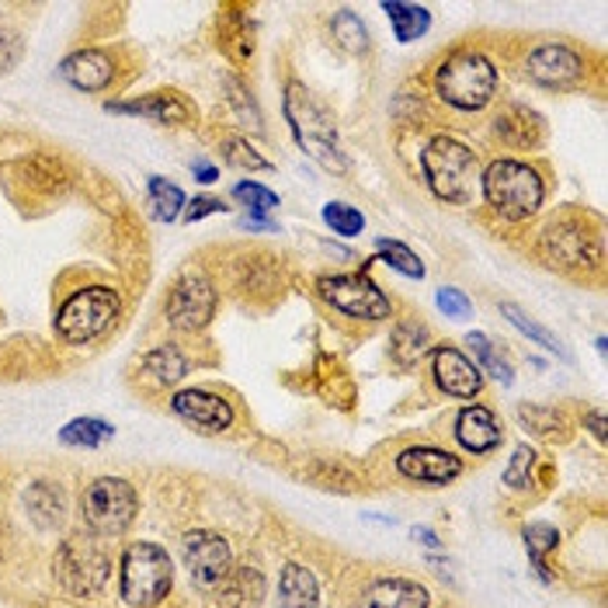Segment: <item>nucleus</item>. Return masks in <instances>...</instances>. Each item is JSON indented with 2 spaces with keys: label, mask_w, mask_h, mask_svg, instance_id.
Segmentation results:
<instances>
[{
  "label": "nucleus",
  "mask_w": 608,
  "mask_h": 608,
  "mask_svg": "<svg viewBox=\"0 0 608 608\" xmlns=\"http://www.w3.org/2000/svg\"><path fill=\"white\" fill-rule=\"evenodd\" d=\"M286 122L296 136L299 150H307V157L323 163L327 171H338V175L348 171V153L341 150V140H338V122L330 119L327 104L313 91L296 84V80H289L286 88Z\"/></svg>",
  "instance_id": "1"
},
{
  "label": "nucleus",
  "mask_w": 608,
  "mask_h": 608,
  "mask_svg": "<svg viewBox=\"0 0 608 608\" xmlns=\"http://www.w3.org/2000/svg\"><path fill=\"white\" fill-rule=\"evenodd\" d=\"M480 191L497 216L508 219V223H518V219H529L539 212L546 185L532 163L515 157H497L480 175Z\"/></svg>",
  "instance_id": "2"
},
{
  "label": "nucleus",
  "mask_w": 608,
  "mask_h": 608,
  "mask_svg": "<svg viewBox=\"0 0 608 608\" xmlns=\"http://www.w3.org/2000/svg\"><path fill=\"white\" fill-rule=\"evenodd\" d=\"M435 91L456 112H480L497 94V67L480 49H459L438 63Z\"/></svg>",
  "instance_id": "3"
},
{
  "label": "nucleus",
  "mask_w": 608,
  "mask_h": 608,
  "mask_svg": "<svg viewBox=\"0 0 608 608\" xmlns=\"http://www.w3.org/2000/svg\"><path fill=\"white\" fill-rule=\"evenodd\" d=\"M421 171L431 188V196L441 202H469L480 185V163L477 153L456 136H431L421 153Z\"/></svg>",
  "instance_id": "4"
},
{
  "label": "nucleus",
  "mask_w": 608,
  "mask_h": 608,
  "mask_svg": "<svg viewBox=\"0 0 608 608\" xmlns=\"http://www.w3.org/2000/svg\"><path fill=\"white\" fill-rule=\"evenodd\" d=\"M171 557L168 549H160L157 542H132L122 552L119 567V588L126 605L132 608H153L168 598L171 591Z\"/></svg>",
  "instance_id": "5"
},
{
  "label": "nucleus",
  "mask_w": 608,
  "mask_h": 608,
  "mask_svg": "<svg viewBox=\"0 0 608 608\" xmlns=\"http://www.w3.org/2000/svg\"><path fill=\"white\" fill-rule=\"evenodd\" d=\"M119 310H122V299L116 289L108 286L77 289L57 313V335L67 345H91L116 323Z\"/></svg>",
  "instance_id": "6"
},
{
  "label": "nucleus",
  "mask_w": 608,
  "mask_h": 608,
  "mask_svg": "<svg viewBox=\"0 0 608 608\" xmlns=\"http://www.w3.org/2000/svg\"><path fill=\"white\" fill-rule=\"evenodd\" d=\"M80 511H84L88 529L98 536H122L129 525L136 521V511H140V497H136L132 484L119 480V477H101L84 490V501H80Z\"/></svg>",
  "instance_id": "7"
},
{
  "label": "nucleus",
  "mask_w": 608,
  "mask_h": 608,
  "mask_svg": "<svg viewBox=\"0 0 608 608\" xmlns=\"http://www.w3.org/2000/svg\"><path fill=\"white\" fill-rule=\"evenodd\" d=\"M317 292L327 307H335L338 313L351 320H386L393 310V302L386 299V292L369 279V275H320Z\"/></svg>",
  "instance_id": "8"
},
{
  "label": "nucleus",
  "mask_w": 608,
  "mask_h": 608,
  "mask_svg": "<svg viewBox=\"0 0 608 608\" xmlns=\"http://www.w3.org/2000/svg\"><path fill=\"white\" fill-rule=\"evenodd\" d=\"M216 313V289L202 271H185L168 292V320L175 330L196 335L206 330Z\"/></svg>",
  "instance_id": "9"
},
{
  "label": "nucleus",
  "mask_w": 608,
  "mask_h": 608,
  "mask_svg": "<svg viewBox=\"0 0 608 608\" xmlns=\"http://www.w3.org/2000/svg\"><path fill=\"white\" fill-rule=\"evenodd\" d=\"M57 574L70 595H94L108 580V557L101 546H94L84 536H73L63 542L57 557Z\"/></svg>",
  "instance_id": "10"
},
{
  "label": "nucleus",
  "mask_w": 608,
  "mask_h": 608,
  "mask_svg": "<svg viewBox=\"0 0 608 608\" xmlns=\"http://www.w3.org/2000/svg\"><path fill=\"white\" fill-rule=\"evenodd\" d=\"M181 557H185L191 580L202 588H216L230 577V542L219 532L191 529L181 539Z\"/></svg>",
  "instance_id": "11"
},
{
  "label": "nucleus",
  "mask_w": 608,
  "mask_h": 608,
  "mask_svg": "<svg viewBox=\"0 0 608 608\" xmlns=\"http://www.w3.org/2000/svg\"><path fill=\"white\" fill-rule=\"evenodd\" d=\"M525 73H529L539 88H570L585 73V60L580 52L564 42H542L529 49L525 57Z\"/></svg>",
  "instance_id": "12"
},
{
  "label": "nucleus",
  "mask_w": 608,
  "mask_h": 608,
  "mask_svg": "<svg viewBox=\"0 0 608 608\" xmlns=\"http://www.w3.org/2000/svg\"><path fill=\"white\" fill-rule=\"evenodd\" d=\"M175 418L199 431H227L233 425V407L209 390H178L171 397Z\"/></svg>",
  "instance_id": "13"
},
{
  "label": "nucleus",
  "mask_w": 608,
  "mask_h": 608,
  "mask_svg": "<svg viewBox=\"0 0 608 608\" xmlns=\"http://www.w3.org/2000/svg\"><path fill=\"white\" fill-rule=\"evenodd\" d=\"M431 369H435V382H438V390L441 393H449V397H459V400H474L480 390H484V376L480 369L469 362V358L446 345V348H438L435 358H431Z\"/></svg>",
  "instance_id": "14"
},
{
  "label": "nucleus",
  "mask_w": 608,
  "mask_h": 608,
  "mask_svg": "<svg viewBox=\"0 0 608 608\" xmlns=\"http://www.w3.org/2000/svg\"><path fill=\"white\" fill-rule=\"evenodd\" d=\"M397 469L407 480H418V484H452L462 474V459L446 452V449H428V446H413L403 449L397 456Z\"/></svg>",
  "instance_id": "15"
},
{
  "label": "nucleus",
  "mask_w": 608,
  "mask_h": 608,
  "mask_svg": "<svg viewBox=\"0 0 608 608\" xmlns=\"http://www.w3.org/2000/svg\"><path fill=\"white\" fill-rule=\"evenodd\" d=\"M60 77L67 80L70 88L94 94V91L112 84L116 60L108 57L104 49H77V52H70V57L60 63Z\"/></svg>",
  "instance_id": "16"
},
{
  "label": "nucleus",
  "mask_w": 608,
  "mask_h": 608,
  "mask_svg": "<svg viewBox=\"0 0 608 608\" xmlns=\"http://www.w3.org/2000/svg\"><path fill=\"white\" fill-rule=\"evenodd\" d=\"M108 116H136V119H150L160 126H181L188 122L191 108L185 98L171 94V91H160V94H147V98H136V101H108L104 104Z\"/></svg>",
  "instance_id": "17"
},
{
  "label": "nucleus",
  "mask_w": 608,
  "mask_h": 608,
  "mask_svg": "<svg viewBox=\"0 0 608 608\" xmlns=\"http://www.w3.org/2000/svg\"><path fill=\"white\" fill-rule=\"evenodd\" d=\"M456 441L474 456H487L501 446V425H497L490 407H462L456 418Z\"/></svg>",
  "instance_id": "18"
},
{
  "label": "nucleus",
  "mask_w": 608,
  "mask_h": 608,
  "mask_svg": "<svg viewBox=\"0 0 608 608\" xmlns=\"http://www.w3.org/2000/svg\"><path fill=\"white\" fill-rule=\"evenodd\" d=\"M358 608H428V591L410 577H379L366 588Z\"/></svg>",
  "instance_id": "19"
},
{
  "label": "nucleus",
  "mask_w": 608,
  "mask_h": 608,
  "mask_svg": "<svg viewBox=\"0 0 608 608\" xmlns=\"http://www.w3.org/2000/svg\"><path fill=\"white\" fill-rule=\"evenodd\" d=\"M279 601L282 608H317L320 605L317 577L299 564H286L279 577Z\"/></svg>",
  "instance_id": "20"
},
{
  "label": "nucleus",
  "mask_w": 608,
  "mask_h": 608,
  "mask_svg": "<svg viewBox=\"0 0 608 608\" xmlns=\"http://www.w3.org/2000/svg\"><path fill=\"white\" fill-rule=\"evenodd\" d=\"M24 511L32 515L39 529H52V525L63 521V490L49 480H36L24 490Z\"/></svg>",
  "instance_id": "21"
},
{
  "label": "nucleus",
  "mask_w": 608,
  "mask_h": 608,
  "mask_svg": "<svg viewBox=\"0 0 608 608\" xmlns=\"http://www.w3.org/2000/svg\"><path fill=\"white\" fill-rule=\"evenodd\" d=\"M140 369H143V376H147L150 382H157V386H175L178 379L188 376L191 362L185 358L181 348H175V345H160V348H153V351L143 355V366H140Z\"/></svg>",
  "instance_id": "22"
},
{
  "label": "nucleus",
  "mask_w": 608,
  "mask_h": 608,
  "mask_svg": "<svg viewBox=\"0 0 608 608\" xmlns=\"http://www.w3.org/2000/svg\"><path fill=\"white\" fill-rule=\"evenodd\" d=\"M382 14L393 21V36L400 42H418L431 29V14L421 4H400V0H386Z\"/></svg>",
  "instance_id": "23"
},
{
  "label": "nucleus",
  "mask_w": 608,
  "mask_h": 608,
  "mask_svg": "<svg viewBox=\"0 0 608 608\" xmlns=\"http://www.w3.org/2000/svg\"><path fill=\"white\" fill-rule=\"evenodd\" d=\"M112 435H116V428L108 421H98V418H73L70 425L60 428V441L63 446H73V449H98Z\"/></svg>",
  "instance_id": "24"
},
{
  "label": "nucleus",
  "mask_w": 608,
  "mask_h": 608,
  "mask_svg": "<svg viewBox=\"0 0 608 608\" xmlns=\"http://www.w3.org/2000/svg\"><path fill=\"white\" fill-rule=\"evenodd\" d=\"M376 255L390 265L393 271H400L403 279H425V261L410 251L403 240H390V237H379L376 240Z\"/></svg>",
  "instance_id": "25"
},
{
  "label": "nucleus",
  "mask_w": 608,
  "mask_h": 608,
  "mask_svg": "<svg viewBox=\"0 0 608 608\" xmlns=\"http://www.w3.org/2000/svg\"><path fill=\"white\" fill-rule=\"evenodd\" d=\"M227 601L233 608H258L261 598H265V577L258 570H237L233 577H227Z\"/></svg>",
  "instance_id": "26"
},
{
  "label": "nucleus",
  "mask_w": 608,
  "mask_h": 608,
  "mask_svg": "<svg viewBox=\"0 0 608 608\" xmlns=\"http://www.w3.org/2000/svg\"><path fill=\"white\" fill-rule=\"evenodd\" d=\"M330 32H335L338 46L345 52H351V57H366L369 52V32H366V24L358 14L351 11H338L335 21H330Z\"/></svg>",
  "instance_id": "27"
},
{
  "label": "nucleus",
  "mask_w": 608,
  "mask_h": 608,
  "mask_svg": "<svg viewBox=\"0 0 608 608\" xmlns=\"http://www.w3.org/2000/svg\"><path fill=\"white\" fill-rule=\"evenodd\" d=\"M185 209V191L168 178H150V212L160 223H171Z\"/></svg>",
  "instance_id": "28"
},
{
  "label": "nucleus",
  "mask_w": 608,
  "mask_h": 608,
  "mask_svg": "<svg viewBox=\"0 0 608 608\" xmlns=\"http://www.w3.org/2000/svg\"><path fill=\"white\" fill-rule=\"evenodd\" d=\"M428 341H431V335H428L425 323H400L393 330V338H390V355L397 358L400 366H410L413 358L428 348Z\"/></svg>",
  "instance_id": "29"
},
{
  "label": "nucleus",
  "mask_w": 608,
  "mask_h": 608,
  "mask_svg": "<svg viewBox=\"0 0 608 608\" xmlns=\"http://www.w3.org/2000/svg\"><path fill=\"white\" fill-rule=\"evenodd\" d=\"M466 341H469V348H474V355H477V362L490 372V379H497V382H501V386H511L515 382V369L505 362V358H501V351H497L484 335H480V330H469V335H466Z\"/></svg>",
  "instance_id": "30"
},
{
  "label": "nucleus",
  "mask_w": 608,
  "mask_h": 608,
  "mask_svg": "<svg viewBox=\"0 0 608 608\" xmlns=\"http://www.w3.org/2000/svg\"><path fill=\"white\" fill-rule=\"evenodd\" d=\"M521 539H525V546H529V560H532L536 574L542 577V585H549V570L542 567V557H546L549 549H557L560 532L552 529V525H525Z\"/></svg>",
  "instance_id": "31"
},
{
  "label": "nucleus",
  "mask_w": 608,
  "mask_h": 608,
  "mask_svg": "<svg viewBox=\"0 0 608 608\" xmlns=\"http://www.w3.org/2000/svg\"><path fill=\"white\" fill-rule=\"evenodd\" d=\"M501 313H505V317H508V320H511V323H515V327L521 330L525 338H532V341H536V345H542L546 351H557V355L564 358V362H570V351H567V348H564V345H560L557 338H552V335H549V330H546V327H542L539 320L525 317V313H521V310L515 307V302H501Z\"/></svg>",
  "instance_id": "32"
},
{
  "label": "nucleus",
  "mask_w": 608,
  "mask_h": 608,
  "mask_svg": "<svg viewBox=\"0 0 608 608\" xmlns=\"http://www.w3.org/2000/svg\"><path fill=\"white\" fill-rule=\"evenodd\" d=\"M233 199L243 202L247 216H255V219H265V212H271L275 206H279V196L268 191L265 185H255V181H237L233 185Z\"/></svg>",
  "instance_id": "33"
},
{
  "label": "nucleus",
  "mask_w": 608,
  "mask_h": 608,
  "mask_svg": "<svg viewBox=\"0 0 608 608\" xmlns=\"http://www.w3.org/2000/svg\"><path fill=\"white\" fill-rule=\"evenodd\" d=\"M323 219H327V227L335 233H341V237H358L366 230V216L358 209H351V206H345V202H327Z\"/></svg>",
  "instance_id": "34"
},
{
  "label": "nucleus",
  "mask_w": 608,
  "mask_h": 608,
  "mask_svg": "<svg viewBox=\"0 0 608 608\" xmlns=\"http://www.w3.org/2000/svg\"><path fill=\"white\" fill-rule=\"evenodd\" d=\"M223 157L233 163V168H243V171H271V163L243 140V136H230L223 143Z\"/></svg>",
  "instance_id": "35"
},
{
  "label": "nucleus",
  "mask_w": 608,
  "mask_h": 608,
  "mask_svg": "<svg viewBox=\"0 0 608 608\" xmlns=\"http://www.w3.org/2000/svg\"><path fill=\"white\" fill-rule=\"evenodd\" d=\"M435 299H438V310L446 313L449 320H469L474 317V302H469V296L452 289V286H441L435 292Z\"/></svg>",
  "instance_id": "36"
},
{
  "label": "nucleus",
  "mask_w": 608,
  "mask_h": 608,
  "mask_svg": "<svg viewBox=\"0 0 608 608\" xmlns=\"http://www.w3.org/2000/svg\"><path fill=\"white\" fill-rule=\"evenodd\" d=\"M532 462H536V452L529 446H518L508 469H505V484L521 490V487H529V474H532Z\"/></svg>",
  "instance_id": "37"
},
{
  "label": "nucleus",
  "mask_w": 608,
  "mask_h": 608,
  "mask_svg": "<svg viewBox=\"0 0 608 608\" xmlns=\"http://www.w3.org/2000/svg\"><path fill=\"white\" fill-rule=\"evenodd\" d=\"M21 49H24L21 36H18V32H11V29H4V24H0V73L14 70V63L21 60Z\"/></svg>",
  "instance_id": "38"
},
{
  "label": "nucleus",
  "mask_w": 608,
  "mask_h": 608,
  "mask_svg": "<svg viewBox=\"0 0 608 608\" xmlns=\"http://www.w3.org/2000/svg\"><path fill=\"white\" fill-rule=\"evenodd\" d=\"M230 101L237 104V112L243 119H251L255 129H261V119H258V108H255V98L243 91V84H237V77H230Z\"/></svg>",
  "instance_id": "39"
},
{
  "label": "nucleus",
  "mask_w": 608,
  "mask_h": 608,
  "mask_svg": "<svg viewBox=\"0 0 608 608\" xmlns=\"http://www.w3.org/2000/svg\"><path fill=\"white\" fill-rule=\"evenodd\" d=\"M212 212H227V202L212 199V196H196V202L188 206V223H199V219H206Z\"/></svg>",
  "instance_id": "40"
},
{
  "label": "nucleus",
  "mask_w": 608,
  "mask_h": 608,
  "mask_svg": "<svg viewBox=\"0 0 608 608\" xmlns=\"http://www.w3.org/2000/svg\"><path fill=\"white\" fill-rule=\"evenodd\" d=\"M191 178H196L199 185H216L219 181V168H212V163L199 160V163H191Z\"/></svg>",
  "instance_id": "41"
},
{
  "label": "nucleus",
  "mask_w": 608,
  "mask_h": 608,
  "mask_svg": "<svg viewBox=\"0 0 608 608\" xmlns=\"http://www.w3.org/2000/svg\"><path fill=\"white\" fill-rule=\"evenodd\" d=\"M410 539H413V542H425L428 549H438V546H441V539H438L435 532L421 529V525H413V529H410Z\"/></svg>",
  "instance_id": "42"
},
{
  "label": "nucleus",
  "mask_w": 608,
  "mask_h": 608,
  "mask_svg": "<svg viewBox=\"0 0 608 608\" xmlns=\"http://www.w3.org/2000/svg\"><path fill=\"white\" fill-rule=\"evenodd\" d=\"M585 425L595 431V438H598V441H605V413H601V410L588 413V421H585Z\"/></svg>",
  "instance_id": "43"
}]
</instances>
